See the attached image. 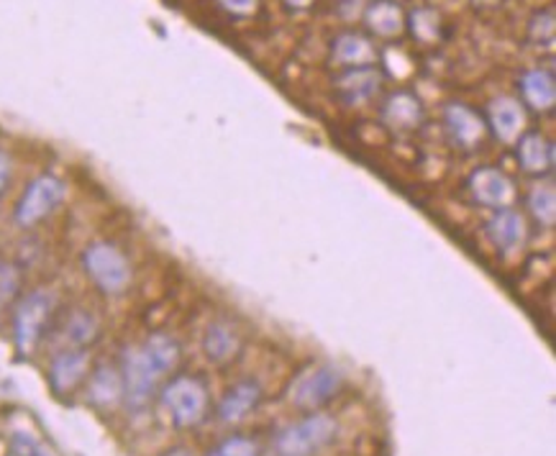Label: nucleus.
Returning a JSON list of instances; mask_svg holds the SVG:
<instances>
[{
    "mask_svg": "<svg viewBox=\"0 0 556 456\" xmlns=\"http://www.w3.org/2000/svg\"><path fill=\"white\" fill-rule=\"evenodd\" d=\"M180 365V344L167 333H154L141 346L126 349L121 356L124 403L131 410H144L160 382Z\"/></svg>",
    "mask_w": 556,
    "mask_h": 456,
    "instance_id": "f257e3e1",
    "label": "nucleus"
},
{
    "mask_svg": "<svg viewBox=\"0 0 556 456\" xmlns=\"http://www.w3.org/2000/svg\"><path fill=\"white\" fill-rule=\"evenodd\" d=\"M54 311L56 292L49 288H37L21 297L16 311H13V339H16L18 352L31 354L37 349Z\"/></svg>",
    "mask_w": 556,
    "mask_h": 456,
    "instance_id": "f03ea898",
    "label": "nucleus"
},
{
    "mask_svg": "<svg viewBox=\"0 0 556 456\" xmlns=\"http://www.w3.org/2000/svg\"><path fill=\"white\" fill-rule=\"evenodd\" d=\"M83 267L96 288L105 295H121L131 284V265H128L126 254L116 244L109 241H96L85 249Z\"/></svg>",
    "mask_w": 556,
    "mask_h": 456,
    "instance_id": "7ed1b4c3",
    "label": "nucleus"
},
{
    "mask_svg": "<svg viewBox=\"0 0 556 456\" xmlns=\"http://www.w3.org/2000/svg\"><path fill=\"white\" fill-rule=\"evenodd\" d=\"M339 433V423L326 413H311L298 423L288 426L275 439V448L280 456H313L329 446Z\"/></svg>",
    "mask_w": 556,
    "mask_h": 456,
    "instance_id": "20e7f679",
    "label": "nucleus"
},
{
    "mask_svg": "<svg viewBox=\"0 0 556 456\" xmlns=\"http://www.w3.org/2000/svg\"><path fill=\"white\" fill-rule=\"evenodd\" d=\"M344 388V372L333 365H313L290 382L288 397L295 408L318 410Z\"/></svg>",
    "mask_w": 556,
    "mask_h": 456,
    "instance_id": "39448f33",
    "label": "nucleus"
},
{
    "mask_svg": "<svg viewBox=\"0 0 556 456\" xmlns=\"http://www.w3.org/2000/svg\"><path fill=\"white\" fill-rule=\"evenodd\" d=\"M162 405H165L169 418L180 429L198 426L208 410V390L198 377L180 375L162 390Z\"/></svg>",
    "mask_w": 556,
    "mask_h": 456,
    "instance_id": "423d86ee",
    "label": "nucleus"
},
{
    "mask_svg": "<svg viewBox=\"0 0 556 456\" xmlns=\"http://www.w3.org/2000/svg\"><path fill=\"white\" fill-rule=\"evenodd\" d=\"M67 195V185L54 175H39L37 180L28 182L24 195L18 198L13 218L21 228H31L45 220L47 216L60 208V203Z\"/></svg>",
    "mask_w": 556,
    "mask_h": 456,
    "instance_id": "0eeeda50",
    "label": "nucleus"
},
{
    "mask_svg": "<svg viewBox=\"0 0 556 456\" xmlns=\"http://www.w3.org/2000/svg\"><path fill=\"white\" fill-rule=\"evenodd\" d=\"M90 372V354L85 349H67V352L56 354L49 367V384L54 393L67 395L80 388L85 377Z\"/></svg>",
    "mask_w": 556,
    "mask_h": 456,
    "instance_id": "6e6552de",
    "label": "nucleus"
},
{
    "mask_svg": "<svg viewBox=\"0 0 556 456\" xmlns=\"http://www.w3.org/2000/svg\"><path fill=\"white\" fill-rule=\"evenodd\" d=\"M469 190H472L475 201L488 205V208H508L513 203V182L508 180V175H503L501 169L493 167H482L469 177Z\"/></svg>",
    "mask_w": 556,
    "mask_h": 456,
    "instance_id": "1a4fd4ad",
    "label": "nucleus"
},
{
    "mask_svg": "<svg viewBox=\"0 0 556 456\" xmlns=\"http://www.w3.org/2000/svg\"><path fill=\"white\" fill-rule=\"evenodd\" d=\"M488 124L493 126L495 137L501 141L520 139L526 128V109L523 103L510 96H501L488 105Z\"/></svg>",
    "mask_w": 556,
    "mask_h": 456,
    "instance_id": "9d476101",
    "label": "nucleus"
},
{
    "mask_svg": "<svg viewBox=\"0 0 556 456\" xmlns=\"http://www.w3.org/2000/svg\"><path fill=\"white\" fill-rule=\"evenodd\" d=\"M382 85V73L375 67V64H367V67H349L344 75L337 80V90L341 101L349 105H359L369 101V98L377 96Z\"/></svg>",
    "mask_w": 556,
    "mask_h": 456,
    "instance_id": "9b49d317",
    "label": "nucleus"
},
{
    "mask_svg": "<svg viewBox=\"0 0 556 456\" xmlns=\"http://www.w3.org/2000/svg\"><path fill=\"white\" fill-rule=\"evenodd\" d=\"M444 124H446V131L452 134V139L456 141V144L467 147V149L480 144V141L484 139V131H488L484 121L465 103L446 105Z\"/></svg>",
    "mask_w": 556,
    "mask_h": 456,
    "instance_id": "f8f14e48",
    "label": "nucleus"
},
{
    "mask_svg": "<svg viewBox=\"0 0 556 456\" xmlns=\"http://www.w3.org/2000/svg\"><path fill=\"white\" fill-rule=\"evenodd\" d=\"M488 233L497 249L516 252L526 241V218L513 208H497L488 224Z\"/></svg>",
    "mask_w": 556,
    "mask_h": 456,
    "instance_id": "ddd939ff",
    "label": "nucleus"
},
{
    "mask_svg": "<svg viewBox=\"0 0 556 456\" xmlns=\"http://www.w3.org/2000/svg\"><path fill=\"white\" fill-rule=\"evenodd\" d=\"M520 92L523 101L533 111H552L556 103V80L552 67H533L520 77Z\"/></svg>",
    "mask_w": 556,
    "mask_h": 456,
    "instance_id": "4468645a",
    "label": "nucleus"
},
{
    "mask_svg": "<svg viewBox=\"0 0 556 456\" xmlns=\"http://www.w3.org/2000/svg\"><path fill=\"white\" fill-rule=\"evenodd\" d=\"M262 401V388L252 380H244L233 384L231 390L224 395V401L218 405V418L224 423H239L252 413Z\"/></svg>",
    "mask_w": 556,
    "mask_h": 456,
    "instance_id": "2eb2a0df",
    "label": "nucleus"
},
{
    "mask_svg": "<svg viewBox=\"0 0 556 456\" xmlns=\"http://www.w3.org/2000/svg\"><path fill=\"white\" fill-rule=\"evenodd\" d=\"M331 54L333 60L344 64V67H367V64H375L377 60V49L372 41H369L365 34L356 31H346L333 39Z\"/></svg>",
    "mask_w": 556,
    "mask_h": 456,
    "instance_id": "dca6fc26",
    "label": "nucleus"
},
{
    "mask_svg": "<svg viewBox=\"0 0 556 456\" xmlns=\"http://www.w3.org/2000/svg\"><path fill=\"white\" fill-rule=\"evenodd\" d=\"M365 21L369 31L382 39L397 37L405 28V13L401 5L392 3V0H375V3H369V9L365 11Z\"/></svg>",
    "mask_w": 556,
    "mask_h": 456,
    "instance_id": "f3484780",
    "label": "nucleus"
},
{
    "mask_svg": "<svg viewBox=\"0 0 556 456\" xmlns=\"http://www.w3.org/2000/svg\"><path fill=\"white\" fill-rule=\"evenodd\" d=\"M518 162L526 173H548L554 167V144L541 134H526L518 139Z\"/></svg>",
    "mask_w": 556,
    "mask_h": 456,
    "instance_id": "a211bd4d",
    "label": "nucleus"
},
{
    "mask_svg": "<svg viewBox=\"0 0 556 456\" xmlns=\"http://www.w3.org/2000/svg\"><path fill=\"white\" fill-rule=\"evenodd\" d=\"M88 397L96 405H101V408H111V405L124 401V380H121V369L111 365L98 367L90 377Z\"/></svg>",
    "mask_w": 556,
    "mask_h": 456,
    "instance_id": "6ab92c4d",
    "label": "nucleus"
},
{
    "mask_svg": "<svg viewBox=\"0 0 556 456\" xmlns=\"http://www.w3.org/2000/svg\"><path fill=\"white\" fill-rule=\"evenodd\" d=\"M382 118L388 126L405 128V131H408V128H416L420 124V118H424V109H420V101L413 96V92L401 90L388 98V103H384L382 109Z\"/></svg>",
    "mask_w": 556,
    "mask_h": 456,
    "instance_id": "aec40b11",
    "label": "nucleus"
},
{
    "mask_svg": "<svg viewBox=\"0 0 556 456\" xmlns=\"http://www.w3.org/2000/svg\"><path fill=\"white\" fill-rule=\"evenodd\" d=\"M203 349H205V356H208L211 362H218V365L220 362L233 359L239 352L237 331H233L228 324H213L203 339Z\"/></svg>",
    "mask_w": 556,
    "mask_h": 456,
    "instance_id": "412c9836",
    "label": "nucleus"
},
{
    "mask_svg": "<svg viewBox=\"0 0 556 456\" xmlns=\"http://www.w3.org/2000/svg\"><path fill=\"white\" fill-rule=\"evenodd\" d=\"M529 208L541 226L556 224V192L552 185H536L529 195Z\"/></svg>",
    "mask_w": 556,
    "mask_h": 456,
    "instance_id": "4be33fe9",
    "label": "nucleus"
},
{
    "mask_svg": "<svg viewBox=\"0 0 556 456\" xmlns=\"http://www.w3.org/2000/svg\"><path fill=\"white\" fill-rule=\"evenodd\" d=\"M64 337H67L70 344H75V349H85L92 341L98 339V320L90 316V313L77 311L73 318L67 320V329H64Z\"/></svg>",
    "mask_w": 556,
    "mask_h": 456,
    "instance_id": "5701e85b",
    "label": "nucleus"
},
{
    "mask_svg": "<svg viewBox=\"0 0 556 456\" xmlns=\"http://www.w3.org/2000/svg\"><path fill=\"white\" fill-rule=\"evenodd\" d=\"M21 292V269L13 262H0V311H5Z\"/></svg>",
    "mask_w": 556,
    "mask_h": 456,
    "instance_id": "b1692460",
    "label": "nucleus"
},
{
    "mask_svg": "<svg viewBox=\"0 0 556 456\" xmlns=\"http://www.w3.org/2000/svg\"><path fill=\"white\" fill-rule=\"evenodd\" d=\"M410 26H413V34H416L420 41L431 45V41L439 39L441 18H439V13H433L431 9H420L410 16Z\"/></svg>",
    "mask_w": 556,
    "mask_h": 456,
    "instance_id": "393cba45",
    "label": "nucleus"
},
{
    "mask_svg": "<svg viewBox=\"0 0 556 456\" xmlns=\"http://www.w3.org/2000/svg\"><path fill=\"white\" fill-rule=\"evenodd\" d=\"M529 34L539 47H548V49L554 47V9H552V5H548V9H544V11H539L536 16L531 18Z\"/></svg>",
    "mask_w": 556,
    "mask_h": 456,
    "instance_id": "a878e982",
    "label": "nucleus"
},
{
    "mask_svg": "<svg viewBox=\"0 0 556 456\" xmlns=\"http://www.w3.org/2000/svg\"><path fill=\"white\" fill-rule=\"evenodd\" d=\"M208 456H260V446L247 436H231L211 448Z\"/></svg>",
    "mask_w": 556,
    "mask_h": 456,
    "instance_id": "bb28decb",
    "label": "nucleus"
},
{
    "mask_svg": "<svg viewBox=\"0 0 556 456\" xmlns=\"http://www.w3.org/2000/svg\"><path fill=\"white\" fill-rule=\"evenodd\" d=\"M218 5L231 16H252L260 9V0H218Z\"/></svg>",
    "mask_w": 556,
    "mask_h": 456,
    "instance_id": "cd10ccee",
    "label": "nucleus"
},
{
    "mask_svg": "<svg viewBox=\"0 0 556 456\" xmlns=\"http://www.w3.org/2000/svg\"><path fill=\"white\" fill-rule=\"evenodd\" d=\"M11 177H13V162L11 156L0 149V195H3L5 188L11 185Z\"/></svg>",
    "mask_w": 556,
    "mask_h": 456,
    "instance_id": "c85d7f7f",
    "label": "nucleus"
},
{
    "mask_svg": "<svg viewBox=\"0 0 556 456\" xmlns=\"http://www.w3.org/2000/svg\"><path fill=\"white\" fill-rule=\"evenodd\" d=\"M285 3H288L290 9L303 11V9H308V5H313V0H285Z\"/></svg>",
    "mask_w": 556,
    "mask_h": 456,
    "instance_id": "c756f323",
    "label": "nucleus"
},
{
    "mask_svg": "<svg viewBox=\"0 0 556 456\" xmlns=\"http://www.w3.org/2000/svg\"><path fill=\"white\" fill-rule=\"evenodd\" d=\"M165 456H192L188 448H173V452H167Z\"/></svg>",
    "mask_w": 556,
    "mask_h": 456,
    "instance_id": "7c9ffc66",
    "label": "nucleus"
}]
</instances>
